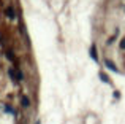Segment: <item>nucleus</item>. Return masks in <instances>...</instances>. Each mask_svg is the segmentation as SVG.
Returning <instances> with one entry per match:
<instances>
[{"label":"nucleus","instance_id":"f257e3e1","mask_svg":"<svg viewBox=\"0 0 125 124\" xmlns=\"http://www.w3.org/2000/svg\"><path fill=\"white\" fill-rule=\"evenodd\" d=\"M6 14H8L10 19H14L16 18V13H14V10H13V8H8V10H6Z\"/></svg>","mask_w":125,"mask_h":124},{"label":"nucleus","instance_id":"f03ea898","mask_svg":"<svg viewBox=\"0 0 125 124\" xmlns=\"http://www.w3.org/2000/svg\"><path fill=\"white\" fill-rule=\"evenodd\" d=\"M106 65H108V68H111V70H113V72H117L116 65H114V64H113V62H111V61H106Z\"/></svg>","mask_w":125,"mask_h":124},{"label":"nucleus","instance_id":"7ed1b4c3","mask_svg":"<svg viewBox=\"0 0 125 124\" xmlns=\"http://www.w3.org/2000/svg\"><path fill=\"white\" fill-rule=\"evenodd\" d=\"M30 105V100H29V97H22V107H29Z\"/></svg>","mask_w":125,"mask_h":124},{"label":"nucleus","instance_id":"20e7f679","mask_svg":"<svg viewBox=\"0 0 125 124\" xmlns=\"http://www.w3.org/2000/svg\"><path fill=\"white\" fill-rule=\"evenodd\" d=\"M100 80L103 81V83H109V78H108L104 73H100Z\"/></svg>","mask_w":125,"mask_h":124},{"label":"nucleus","instance_id":"39448f33","mask_svg":"<svg viewBox=\"0 0 125 124\" xmlns=\"http://www.w3.org/2000/svg\"><path fill=\"white\" fill-rule=\"evenodd\" d=\"M90 56L94 61H97V51H95V46H92V51H90Z\"/></svg>","mask_w":125,"mask_h":124},{"label":"nucleus","instance_id":"423d86ee","mask_svg":"<svg viewBox=\"0 0 125 124\" xmlns=\"http://www.w3.org/2000/svg\"><path fill=\"white\" fill-rule=\"evenodd\" d=\"M6 57H8V59H14V56H13V53H11V51H8V53H6Z\"/></svg>","mask_w":125,"mask_h":124},{"label":"nucleus","instance_id":"0eeeda50","mask_svg":"<svg viewBox=\"0 0 125 124\" xmlns=\"http://www.w3.org/2000/svg\"><path fill=\"white\" fill-rule=\"evenodd\" d=\"M120 48H122V50H125V38L122 40V43H120Z\"/></svg>","mask_w":125,"mask_h":124}]
</instances>
